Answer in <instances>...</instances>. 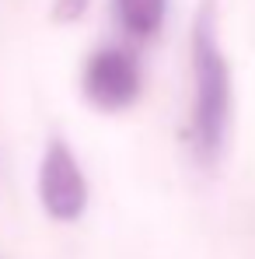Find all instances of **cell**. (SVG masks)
Here are the masks:
<instances>
[{"mask_svg":"<svg viewBox=\"0 0 255 259\" xmlns=\"http://www.w3.org/2000/svg\"><path fill=\"white\" fill-rule=\"evenodd\" d=\"M231 126V70L217 35V7L203 0L192 21V147L199 165H217Z\"/></svg>","mask_w":255,"mask_h":259,"instance_id":"obj_1","label":"cell"},{"mask_svg":"<svg viewBox=\"0 0 255 259\" xmlns=\"http://www.w3.org/2000/svg\"><path fill=\"white\" fill-rule=\"evenodd\" d=\"M39 200L53 221H77L87 210V179L63 137H53L42 151Z\"/></svg>","mask_w":255,"mask_h":259,"instance_id":"obj_2","label":"cell"},{"mask_svg":"<svg viewBox=\"0 0 255 259\" xmlns=\"http://www.w3.org/2000/svg\"><path fill=\"white\" fill-rule=\"evenodd\" d=\"M81 84H84V95L94 109L119 112L140 98L143 74H140V63L133 53L119 49V46H105V49L87 56Z\"/></svg>","mask_w":255,"mask_h":259,"instance_id":"obj_3","label":"cell"},{"mask_svg":"<svg viewBox=\"0 0 255 259\" xmlns=\"http://www.w3.org/2000/svg\"><path fill=\"white\" fill-rule=\"evenodd\" d=\"M112 7L129 39H154L168 14V0H112Z\"/></svg>","mask_w":255,"mask_h":259,"instance_id":"obj_4","label":"cell"},{"mask_svg":"<svg viewBox=\"0 0 255 259\" xmlns=\"http://www.w3.org/2000/svg\"><path fill=\"white\" fill-rule=\"evenodd\" d=\"M87 4L91 0H53L49 18H53V25H74L77 18H84Z\"/></svg>","mask_w":255,"mask_h":259,"instance_id":"obj_5","label":"cell"}]
</instances>
